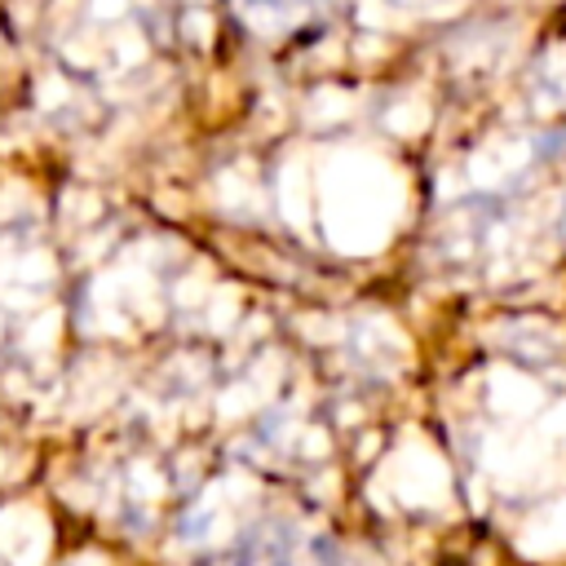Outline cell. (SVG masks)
<instances>
[{"instance_id": "cell-1", "label": "cell", "mask_w": 566, "mask_h": 566, "mask_svg": "<svg viewBox=\"0 0 566 566\" xmlns=\"http://www.w3.org/2000/svg\"><path fill=\"white\" fill-rule=\"evenodd\" d=\"M230 566H340V553L327 535L274 517L239 539Z\"/></svg>"}, {"instance_id": "cell-2", "label": "cell", "mask_w": 566, "mask_h": 566, "mask_svg": "<svg viewBox=\"0 0 566 566\" xmlns=\"http://www.w3.org/2000/svg\"><path fill=\"white\" fill-rule=\"evenodd\" d=\"M402 4H420V0H402Z\"/></svg>"}]
</instances>
